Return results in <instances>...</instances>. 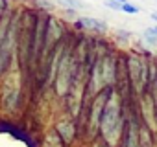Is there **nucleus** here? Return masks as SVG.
<instances>
[{
    "label": "nucleus",
    "instance_id": "10",
    "mask_svg": "<svg viewBox=\"0 0 157 147\" xmlns=\"http://www.w3.org/2000/svg\"><path fill=\"white\" fill-rule=\"evenodd\" d=\"M151 19H153L155 22H157V13H151Z\"/></svg>",
    "mask_w": 157,
    "mask_h": 147
},
{
    "label": "nucleus",
    "instance_id": "5",
    "mask_svg": "<svg viewBox=\"0 0 157 147\" xmlns=\"http://www.w3.org/2000/svg\"><path fill=\"white\" fill-rule=\"evenodd\" d=\"M8 50L6 48H0V72L4 70V66H6V63H8Z\"/></svg>",
    "mask_w": 157,
    "mask_h": 147
},
{
    "label": "nucleus",
    "instance_id": "3",
    "mask_svg": "<svg viewBox=\"0 0 157 147\" xmlns=\"http://www.w3.org/2000/svg\"><path fill=\"white\" fill-rule=\"evenodd\" d=\"M57 2L65 8H70V9H78V8H83L85 4L80 2V0H57Z\"/></svg>",
    "mask_w": 157,
    "mask_h": 147
},
{
    "label": "nucleus",
    "instance_id": "6",
    "mask_svg": "<svg viewBox=\"0 0 157 147\" xmlns=\"http://www.w3.org/2000/svg\"><path fill=\"white\" fill-rule=\"evenodd\" d=\"M104 4H105L107 8L115 9V11H122V4H120V2H115V0H104Z\"/></svg>",
    "mask_w": 157,
    "mask_h": 147
},
{
    "label": "nucleus",
    "instance_id": "9",
    "mask_svg": "<svg viewBox=\"0 0 157 147\" xmlns=\"http://www.w3.org/2000/svg\"><path fill=\"white\" fill-rule=\"evenodd\" d=\"M6 8V0H0V11H2Z\"/></svg>",
    "mask_w": 157,
    "mask_h": 147
},
{
    "label": "nucleus",
    "instance_id": "11",
    "mask_svg": "<svg viewBox=\"0 0 157 147\" xmlns=\"http://www.w3.org/2000/svg\"><path fill=\"white\" fill-rule=\"evenodd\" d=\"M115 2H120V4H126V2H128V0H115Z\"/></svg>",
    "mask_w": 157,
    "mask_h": 147
},
{
    "label": "nucleus",
    "instance_id": "4",
    "mask_svg": "<svg viewBox=\"0 0 157 147\" xmlns=\"http://www.w3.org/2000/svg\"><path fill=\"white\" fill-rule=\"evenodd\" d=\"M122 11H124V13H128V15H137L140 9H139L137 6H133V4H129V2H126V4H122Z\"/></svg>",
    "mask_w": 157,
    "mask_h": 147
},
{
    "label": "nucleus",
    "instance_id": "8",
    "mask_svg": "<svg viewBox=\"0 0 157 147\" xmlns=\"http://www.w3.org/2000/svg\"><path fill=\"white\" fill-rule=\"evenodd\" d=\"M144 33H146V35H151V37H155V39H157V24H155L153 28H148Z\"/></svg>",
    "mask_w": 157,
    "mask_h": 147
},
{
    "label": "nucleus",
    "instance_id": "1",
    "mask_svg": "<svg viewBox=\"0 0 157 147\" xmlns=\"http://www.w3.org/2000/svg\"><path fill=\"white\" fill-rule=\"evenodd\" d=\"M117 116H118V103H117V98H113L105 107V114H104V121H102V132L107 140H111V131L118 129Z\"/></svg>",
    "mask_w": 157,
    "mask_h": 147
},
{
    "label": "nucleus",
    "instance_id": "7",
    "mask_svg": "<svg viewBox=\"0 0 157 147\" xmlns=\"http://www.w3.org/2000/svg\"><path fill=\"white\" fill-rule=\"evenodd\" d=\"M111 64H113V63H111V61H109V59H107V61H105V63H104V66H105V68H109V66H111ZM111 81H113V76H109V74H107V72H105V74H104V83H111Z\"/></svg>",
    "mask_w": 157,
    "mask_h": 147
},
{
    "label": "nucleus",
    "instance_id": "2",
    "mask_svg": "<svg viewBox=\"0 0 157 147\" xmlns=\"http://www.w3.org/2000/svg\"><path fill=\"white\" fill-rule=\"evenodd\" d=\"M76 24L85 28V30H91V31H105L107 30L105 22H102L98 19H93V17H82V19H78Z\"/></svg>",
    "mask_w": 157,
    "mask_h": 147
}]
</instances>
